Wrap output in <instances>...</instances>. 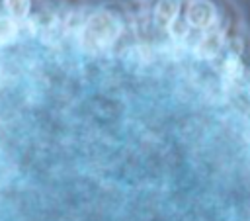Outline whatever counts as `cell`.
I'll return each mask as SVG.
<instances>
[{
  "label": "cell",
  "instance_id": "cell-1",
  "mask_svg": "<svg viewBox=\"0 0 250 221\" xmlns=\"http://www.w3.org/2000/svg\"><path fill=\"white\" fill-rule=\"evenodd\" d=\"M119 35V22L113 14L100 10L84 25L82 31V47L90 53H98L105 47H109L115 37Z\"/></svg>",
  "mask_w": 250,
  "mask_h": 221
},
{
  "label": "cell",
  "instance_id": "cell-2",
  "mask_svg": "<svg viewBox=\"0 0 250 221\" xmlns=\"http://www.w3.org/2000/svg\"><path fill=\"white\" fill-rule=\"evenodd\" d=\"M219 18H221V14L213 0H191V2H188L186 12H184L186 27L199 31V33L217 29Z\"/></svg>",
  "mask_w": 250,
  "mask_h": 221
},
{
  "label": "cell",
  "instance_id": "cell-3",
  "mask_svg": "<svg viewBox=\"0 0 250 221\" xmlns=\"http://www.w3.org/2000/svg\"><path fill=\"white\" fill-rule=\"evenodd\" d=\"M182 12V0H156L152 10L154 25L162 31H168L174 27Z\"/></svg>",
  "mask_w": 250,
  "mask_h": 221
},
{
  "label": "cell",
  "instance_id": "cell-4",
  "mask_svg": "<svg viewBox=\"0 0 250 221\" xmlns=\"http://www.w3.org/2000/svg\"><path fill=\"white\" fill-rule=\"evenodd\" d=\"M221 47H223V33L219 29H211V31L201 33V37L195 45L197 53L203 57H213L215 53H219Z\"/></svg>",
  "mask_w": 250,
  "mask_h": 221
},
{
  "label": "cell",
  "instance_id": "cell-5",
  "mask_svg": "<svg viewBox=\"0 0 250 221\" xmlns=\"http://www.w3.org/2000/svg\"><path fill=\"white\" fill-rule=\"evenodd\" d=\"M20 33V25L8 14L0 16V43H12Z\"/></svg>",
  "mask_w": 250,
  "mask_h": 221
},
{
  "label": "cell",
  "instance_id": "cell-6",
  "mask_svg": "<svg viewBox=\"0 0 250 221\" xmlns=\"http://www.w3.org/2000/svg\"><path fill=\"white\" fill-rule=\"evenodd\" d=\"M4 8L10 18L20 22V20L27 18V14L31 10V0H4Z\"/></svg>",
  "mask_w": 250,
  "mask_h": 221
},
{
  "label": "cell",
  "instance_id": "cell-7",
  "mask_svg": "<svg viewBox=\"0 0 250 221\" xmlns=\"http://www.w3.org/2000/svg\"><path fill=\"white\" fill-rule=\"evenodd\" d=\"M182 2H191V0H182Z\"/></svg>",
  "mask_w": 250,
  "mask_h": 221
}]
</instances>
